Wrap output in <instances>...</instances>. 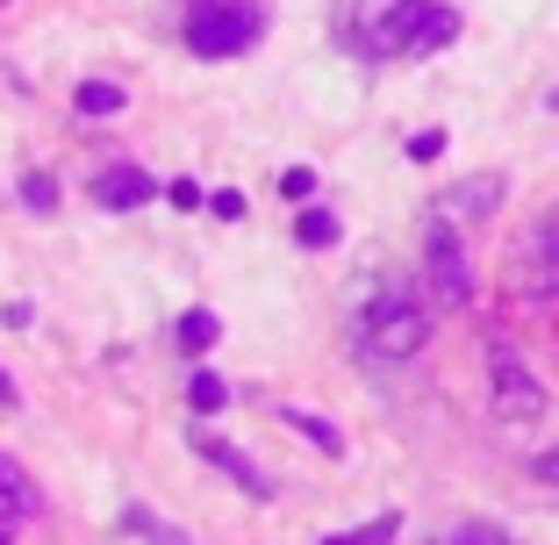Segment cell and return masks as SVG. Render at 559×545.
I'll list each match as a JSON object with an SVG mask.
<instances>
[{"label":"cell","instance_id":"25","mask_svg":"<svg viewBox=\"0 0 559 545\" xmlns=\"http://www.w3.org/2000/svg\"><path fill=\"white\" fill-rule=\"evenodd\" d=\"M0 410H22V388H15L8 374H0Z\"/></svg>","mask_w":559,"mask_h":545},{"label":"cell","instance_id":"23","mask_svg":"<svg viewBox=\"0 0 559 545\" xmlns=\"http://www.w3.org/2000/svg\"><path fill=\"white\" fill-rule=\"evenodd\" d=\"M531 481H545V488H559V446H552V452H538V460H531Z\"/></svg>","mask_w":559,"mask_h":545},{"label":"cell","instance_id":"10","mask_svg":"<svg viewBox=\"0 0 559 545\" xmlns=\"http://www.w3.org/2000/svg\"><path fill=\"white\" fill-rule=\"evenodd\" d=\"M215 337H223V316H215V309H187L180 323H173V345H180L187 359H201V352H215Z\"/></svg>","mask_w":559,"mask_h":545},{"label":"cell","instance_id":"26","mask_svg":"<svg viewBox=\"0 0 559 545\" xmlns=\"http://www.w3.org/2000/svg\"><path fill=\"white\" fill-rule=\"evenodd\" d=\"M0 545H8V524H0Z\"/></svg>","mask_w":559,"mask_h":545},{"label":"cell","instance_id":"24","mask_svg":"<svg viewBox=\"0 0 559 545\" xmlns=\"http://www.w3.org/2000/svg\"><path fill=\"white\" fill-rule=\"evenodd\" d=\"M165 194H173V209H201V201H209V194H201L194 180H173V187H165Z\"/></svg>","mask_w":559,"mask_h":545},{"label":"cell","instance_id":"22","mask_svg":"<svg viewBox=\"0 0 559 545\" xmlns=\"http://www.w3.org/2000/svg\"><path fill=\"white\" fill-rule=\"evenodd\" d=\"M209 209L223 215V223H237V215H245V194H237V187H223V194H209Z\"/></svg>","mask_w":559,"mask_h":545},{"label":"cell","instance_id":"15","mask_svg":"<svg viewBox=\"0 0 559 545\" xmlns=\"http://www.w3.org/2000/svg\"><path fill=\"white\" fill-rule=\"evenodd\" d=\"M280 416H287V424H295L301 438H316L323 452H345V438H337V424H323V416H309V410H280Z\"/></svg>","mask_w":559,"mask_h":545},{"label":"cell","instance_id":"7","mask_svg":"<svg viewBox=\"0 0 559 545\" xmlns=\"http://www.w3.org/2000/svg\"><path fill=\"white\" fill-rule=\"evenodd\" d=\"M194 452L201 460L215 466V474H230L237 488H245V496H273V481H265V466H251V452H237V446H223V438H209V430H194Z\"/></svg>","mask_w":559,"mask_h":545},{"label":"cell","instance_id":"19","mask_svg":"<svg viewBox=\"0 0 559 545\" xmlns=\"http://www.w3.org/2000/svg\"><path fill=\"white\" fill-rule=\"evenodd\" d=\"M280 194H287V201H309L316 194V173L309 166H287V173H280Z\"/></svg>","mask_w":559,"mask_h":545},{"label":"cell","instance_id":"21","mask_svg":"<svg viewBox=\"0 0 559 545\" xmlns=\"http://www.w3.org/2000/svg\"><path fill=\"white\" fill-rule=\"evenodd\" d=\"M538 259H552V265H559V201L545 209V223H538Z\"/></svg>","mask_w":559,"mask_h":545},{"label":"cell","instance_id":"20","mask_svg":"<svg viewBox=\"0 0 559 545\" xmlns=\"http://www.w3.org/2000/svg\"><path fill=\"white\" fill-rule=\"evenodd\" d=\"M409 158H416V166L444 158V130H416V137H409Z\"/></svg>","mask_w":559,"mask_h":545},{"label":"cell","instance_id":"13","mask_svg":"<svg viewBox=\"0 0 559 545\" xmlns=\"http://www.w3.org/2000/svg\"><path fill=\"white\" fill-rule=\"evenodd\" d=\"M402 538V517L388 510V517H373V524H359V531H330L323 545H395Z\"/></svg>","mask_w":559,"mask_h":545},{"label":"cell","instance_id":"14","mask_svg":"<svg viewBox=\"0 0 559 545\" xmlns=\"http://www.w3.org/2000/svg\"><path fill=\"white\" fill-rule=\"evenodd\" d=\"M187 402H194V416H215L223 402H230V388H223V374H209V366H201V374L187 380Z\"/></svg>","mask_w":559,"mask_h":545},{"label":"cell","instance_id":"1","mask_svg":"<svg viewBox=\"0 0 559 545\" xmlns=\"http://www.w3.org/2000/svg\"><path fill=\"white\" fill-rule=\"evenodd\" d=\"M460 36V8L444 0H359L352 8V44L388 66V58H416V50H444Z\"/></svg>","mask_w":559,"mask_h":545},{"label":"cell","instance_id":"16","mask_svg":"<svg viewBox=\"0 0 559 545\" xmlns=\"http://www.w3.org/2000/svg\"><path fill=\"white\" fill-rule=\"evenodd\" d=\"M22 209L50 215V209H58V180H44V173H29V180H22Z\"/></svg>","mask_w":559,"mask_h":545},{"label":"cell","instance_id":"9","mask_svg":"<svg viewBox=\"0 0 559 545\" xmlns=\"http://www.w3.org/2000/svg\"><path fill=\"white\" fill-rule=\"evenodd\" d=\"M151 194H158V180H151V173H136V166H108V173H100V180H94V201H100V209H144V201Z\"/></svg>","mask_w":559,"mask_h":545},{"label":"cell","instance_id":"8","mask_svg":"<svg viewBox=\"0 0 559 545\" xmlns=\"http://www.w3.org/2000/svg\"><path fill=\"white\" fill-rule=\"evenodd\" d=\"M29 517H44V488L22 474V460L0 452V524H29Z\"/></svg>","mask_w":559,"mask_h":545},{"label":"cell","instance_id":"18","mask_svg":"<svg viewBox=\"0 0 559 545\" xmlns=\"http://www.w3.org/2000/svg\"><path fill=\"white\" fill-rule=\"evenodd\" d=\"M438 545H510V538H502L495 524H460V531H444Z\"/></svg>","mask_w":559,"mask_h":545},{"label":"cell","instance_id":"2","mask_svg":"<svg viewBox=\"0 0 559 545\" xmlns=\"http://www.w3.org/2000/svg\"><path fill=\"white\" fill-rule=\"evenodd\" d=\"M265 36V0H194L187 8V50L194 58H245Z\"/></svg>","mask_w":559,"mask_h":545},{"label":"cell","instance_id":"5","mask_svg":"<svg viewBox=\"0 0 559 545\" xmlns=\"http://www.w3.org/2000/svg\"><path fill=\"white\" fill-rule=\"evenodd\" d=\"M502 194H510V180H502V173H474V180L444 187L438 215H444V223H480V215H495V209H502Z\"/></svg>","mask_w":559,"mask_h":545},{"label":"cell","instance_id":"6","mask_svg":"<svg viewBox=\"0 0 559 545\" xmlns=\"http://www.w3.org/2000/svg\"><path fill=\"white\" fill-rule=\"evenodd\" d=\"M430 287H438V301H452V309L474 295V273H466V251H460L452 230H430Z\"/></svg>","mask_w":559,"mask_h":545},{"label":"cell","instance_id":"12","mask_svg":"<svg viewBox=\"0 0 559 545\" xmlns=\"http://www.w3.org/2000/svg\"><path fill=\"white\" fill-rule=\"evenodd\" d=\"M295 245L301 251H330V245H337V215H330V209H301L295 215Z\"/></svg>","mask_w":559,"mask_h":545},{"label":"cell","instance_id":"11","mask_svg":"<svg viewBox=\"0 0 559 545\" xmlns=\"http://www.w3.org/2000/svg\"><path fill=\"white\" fill-rule=\"evenodd\" d=\"M122 100H130V94H122L116 80H80V94H72V108H80L86 122H108V116H122Z\"/></svg>","mask_w":559,"mask_h":545},{"label":"cell","instance_id":"4","mask_svg":"<svg viewBox=\"0 0 559 545\" xmlns=\"http://www.w3.org/2000/svg\"><path fill=\"white\" fill-rule=\"evenodd\" d=\"M488 380H495V410L510 416V424H538L545 416V388L531 380V366L510 345H488Z\"/></svg>","mask_w":559,"mask_h":545},{"label":"cell","instance_id":"3","mask_svg":"<svg viewBox=\"0 0 559 545\" xmlns=\"http://www.w3.org/2000/svg\"><path fill=\"white\" fill-rule=\"evenodd\" d=\"M430 345V309L416 295H380L359 316V352L366 359H416Z\"/></svg>","mask_w":559,"mask_h":545},{"label":"cell","instance_id":"17","mask_svg":"<svg viewBox=\"0 0 559 545\" xmlns=\"http://www.w3.org/2000/svg\"><path fill=\"white\" fill-rule=\"evenodd\" d=\"M130 531H144L151 545H194V538H180L173 524H158V517H144V510H130Z\"/></svg>","mask_w":559,"mask_h":545}]
</instances>
